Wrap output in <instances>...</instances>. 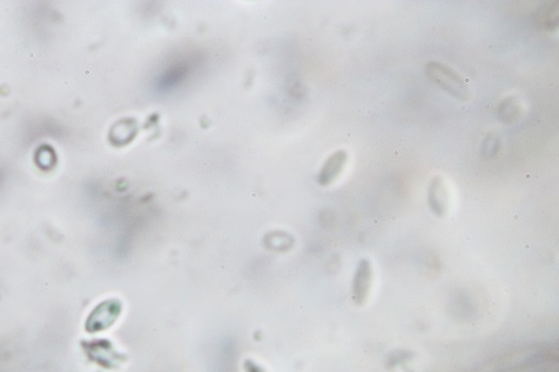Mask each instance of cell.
Instances as JSON below:
<instances>
[{
    "mask_svg": "<svg viewBox=\"0 0 559 372\" xmlns=\"http://www.w3.org/2000/svg\"><path fill=\"white\" fill-rule=\"evenodd\" d=\"M372 274L370 261L361 259L353 279V293L356 303L363 304L366 301L372 285Z\"/></svg>",
    "mask_w": 559,
    "mask_h": 372,
    "instance_id": "2",
    "label": "cell"
},
{
    "mask_svg": "<svg viewBox=\"0 0 559 372\" xmlns=\"http://www.w3.org/2000/svg\"><path fill=\"white\" fill-rule=\"evenodd\" d=\"M427 71L430 73L431 78L436 84L445 88L454 97H461V95L466 97L468 95V88L464 82L461 80L457 73L453 72L449 67H443L441 64L431 63L427 67Z\"/></svg>",
    "mask_w": 559,
    "mask_h": 372,
    "instance_id": "1",
    "label": "cell"
},
{
    "mask_svg": "<svg viewBox=\"0 0 559 372\" xmlns=\"http://www.w3.org/2000/svg\"><path fill=\"white\" fill-rule=\"evenodd\" d=\"M346 161H347V153L344 151H338L334 156H331L320 174V182L327 185L332 181L336 177H338L339 172H342Z\"/></svg>",
    "mask_w": 559,
    "mask_h": 372,
    "instance_id": "4",
    "label": "cell"
},
{
    "mask_svg": "<svg viewBox=\"0 0 559 372\" xmlns=\"http://www.w3.org/2000/svg\"><path fill=\"white\" fill-rule=\"evenodd\" d=\"M429 205L436 216H444L447 209V191L441 178H434L429 188Z\"/></svg>",
    "mask_w": 559,
    "mask_h": 372,
    "instance_id": "3",
    "label": "cell"
}]
</instances>
